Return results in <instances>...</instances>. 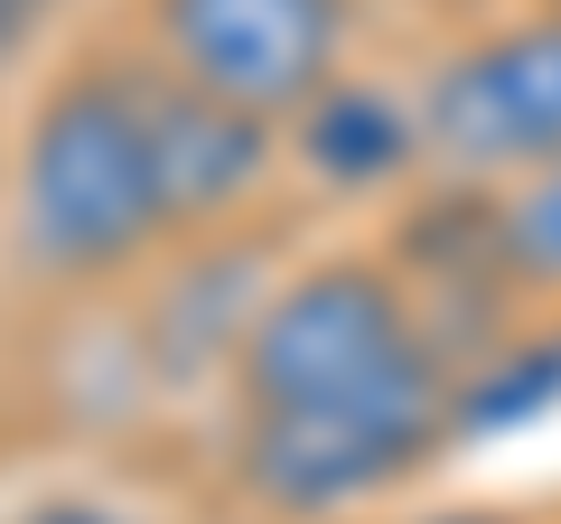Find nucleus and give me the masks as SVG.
<instances>
[{
    "label": "nucleus",
    "mask_w": 561,
    "mask_h": 524,
    "mask_svg": "<svg viewBox=\"0 0 561 524\" xmlns=\"http://www.w3.org/2000/svg\"><path fill=\"white\" fill-rule=\"evenodd\" d=\"M20 524H122V515H103V505H76V497H66V505H38V515H20Z\"/></svg>",
    "instance_id": "1a4fd4ad"
},
{
    "label": "nucleus",
    "mask_w": 561,
    "mask_h": 524,
    "mask_svg": "<svg viewBox=\"0 0 561 524\" xmlns=\"http://www.w3.org/2000/svg\"><path fill=\"white\" fill-rule=\"evenodd\" d=\"M552 403H561V319H524L478 365H459V441L515 431V422H534Z\"/></svg>",
    "instance_id": "0eeeda50"
},
{
    "label": "nucleus",
    "mask_w": 561,
    "mask_h": 524,
    "mask_svg": "<svg viewBox=\"0 0 561 524\" xmlns=\"http://www.w3.org/2000/svg\"><path fill=\"white\" fill-rule=\"evenodd\" d=\"M290 169L309 187L337 197H383V187H421L431 179V141H421V94L383 84L365 66H346L300 122H290Z\"/></svg>",
    "instance_id": "39448f33"
},
{
    "label": "nucleus",
    "mask_w": 561,
    "mask_h": 524,
    "mask_svg": "<svg viewBox=\"0 0 561 524\" xmlns=\"http://www.w3.org/2000/svg\"><path fill=\"white\" fill-rule=\"evenodd\" d=\"M486 243L524 319H561V160L486 187Z\"/></svg>",
    "instance_id": "423d86ee"
},
{
    "label": "nucleus",
    "mask_w": 561,
    "mask_h": 524,
    "mask_svg": "<svg viewBox=\"0 0 561 524\" xmlns=\"http://www.w3.org/2000/svg\"><path fill=\"white\" fill-rule=\"evenodd\" d=\"M0 235L38 291H113L179 243L169 76L131 29L66 47L38 76L20 141L0 150Z\"/></svg>",
    "instance_id": "f03ea898"
},
{
    "label": "nucleus",
    "mask_w": 561,
    "mask_h": 524,
    "mask_svg": "<svg viewBox=\"0 0 561 524\" xmlns=\"http://www.w3.org/2000/svg\"><path fill=\"white\" fill-rule=\"evenodd\" d=\"M431 10H486V0H431Z\"/></svg>",
    "instance_id": "9b49d317"
},
{
    "label": "nucleus",
    "mask_w": 561,
    "mask_h": 524,
    "mask_svg": "<svg viewBox=\"0 0 561 524\" xmlns=\"http://www.w3.org/2000/svg\"><path fill=\"white\" fill-rule=\"evenodd\" d=\"M431 524H515V515H431Z\"/></svg>",
    "instance_id": "9d476101"
},
{
    "label": "nucleus",
    "mask_w": 561,
    "mask_h": 524,
    "mask_svg": "<svg viewBox=\"0 0 561 524\" xmlns=\"http://www.w3.org/2000/svg\"><path fill=\"white\" fill-rule=\"evenodd\" d=\"M431 179L496 187L561 160V0H524L505 20H478L412 76Z\"/></svg>",
    "instance_id": "7ed1b4c3"
},
{
    "label": "nucleus",
    "mask_w": 561,
    "mask_h": 524,
    "mask_svg": "<svg viewBox=\"0 0 561 524\" xmlns=\"http://www.w3.org/2000/svg\"><path fill=\"white\" fill-rule=\"evenodd\" d=\"M365 0H131V38L179 84L290 122L356 66Z\"/></svg>",
    "instance_id": "20e7f679"
},
{
    "label": "nucleus",
    "mask_w": 561,
    "mask_h": 524,
    "mask_svg": "<svg viewBox=\"0 0 561 524\" xmlns=\"http://www.w3.org/2000/svg\"><path fill=\"white\" fill-rule=\"evenodd\" d=\"M66 20H76V0H0V84H20L66 38Z\"/></svg>",
    "instance_id": "6e6552de"
},
{
    "label": "nucleus",
    "mask_w": 561,
    "mask_h": 524,
    "mask_svg": "<svg viewBox=\"0 0 561 524\" xmlns=\"http://www.w3.org/2000/svg\"><path fill=\"white\" fill-rule=\"evenodd\" d=\"M225 478L262 524H337L459 449V356L421 319L393 253L290 262L234 365Z\"/></svg>",
    "instance_id": "f257e3e1"
}]
</instances>
